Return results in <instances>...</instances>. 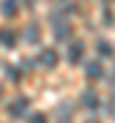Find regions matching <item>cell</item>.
Masks as SVG:
<instances>
[{"label": "cell", "instance_id": "6da1fadb", "mask_svg": "<svg viewBox=\"0 0 115 123\" xmlns=\"http://www.w3.org/2000/svg\"><path fill=\"white\" fill-rule=\"evenodd\" d=\"M27 107H30V98H27V96H19L17 101L8 104V115H11V118H22V115L27 112Z\"/></svg>", "mask_w": 115, "mask_h": 123}, {"label": "cell", "instance_id": "7a4b0ae2", "mask_svg": "<svg viewBox=\"0 0 115 123\" xmlns=\"http://www.w3.org/2000/svg\"><path fill=\"white\" fill-rule=\"evenodd\" d=\"M0 44L6 49H14L17 47V33H14L11 27H3V30H0Z\"/></svg>", "mask_w": 115, "mask_h": 123}, {"label": "cell", "instance_id": "3957f363", "mask_svg": "<svg viewBox=\"0 0 115 123\" xmlns=\"http://www.w3.org/2000/svg\"><path fill=\"white\" fill-rule=\"evenodd\" d=\"M38 60H41L44 68H55L58 66V52H55V49H41V57H38Z\"/></svg>", "mask_w": 115, "mask_h": 123}, {"label": "cell", "instance_id": "277c9868", "mask_svg": "<svg viewBox=\"0 0 115 123\" xmlns=\"http://www.w3.org/2000/svg\"><path fill=\"white\" fill-rule=\"evenodd\" d=\"M82 44H80V41H74V44H71L69 47V63H71V66H77V63H82Z\"/></svg>", "mask_w": 115, "mask_h": 123}, {"label": "cell", "instance_id": "5b68a950", "mask_svg": "<svg viewBox=\"0 0 115 123\" xmlns=\"http://www.w3.org/2000/svg\"><path fill=\"white\" fill-rule=\"evenodd\" d=\"M85 74H88V79H93V82L102 79V63H99V60H90L88 66H85Z\"/></svg>", "mask_w": 115, "mask_h": 123}, {"label": "cell", "instance_id": "8992f818", "mask_svg": "<svg viewBox=\"0 0 115 123\" xmlns=\"http://www.w3.org/2000/svg\"><path fill=\"white\" fill-rule=\"evenodd\" d=\"M0 6H3V8H0V11H3V17H17V14H19L17 0H3Z\"/></svg>", "mask_w": 115, "mask_h": 123}, {"label": "cell", "instance_id": "52a82bcc", "mask_svg": "<svg viewBox=\"0 0 115 123\" xmlns=\"http://www.w3.org/2000/svg\"><path fill=\"white\" fill-rule=\"evenodd\" d=\"M96 104H99L96 93H93V90H88V93H85V107H90V110H93V107H96Z\"/></svg>", "mask_w": 115, "mask_h": 123}, {"label": "cell", "instance_id": "ba28073f", "mask_svg": "<svg viewBox=\"0 0 115 123\" xmlns=\"http://www.w3.org/2000/svg\"><path fill=\"white\" fill-rule=\"evenodd\" d=\"M99 55H107V57H110L112 55V47L107 44V41H99Z\"/></svg>", "mask_w": 115, "mask_h": 123}, {"label": "cell", "instance_id": "9c48e42d", "mask_svg": "<svg viewBox=\"0 0 115 123\" xmlns=\"http://www.w3.org/2000/svg\"><path fill=\"white\" fill-rule=\"evenodd\" d=\"M30 123H47V115L44 112H36V115H30Z\"/></svg>", "mask_w": 115, "mask_h": 123}, {"label": "cell", "instance_id": "30bf717a", "mask_svg": "<svg viewBox=\"0 0 115 123\" xmlns=\"http://www.w3.org/2000/svg\"><path fill=\"white\" fill-rule=\"evenodd\" d=\"M8 77H11V79H22V71H17V68H8Z\"/></svg>", "mask_w": 115, "mask_h": 123}, {"label": "cell", "instance_id": "8fae6325", "mask_svg": "<svg viewBox=\"0 0 115 123\" xmlns=\"http://www.w3.org/2000/svg\"><path fill=\"white\" fill-rule=\"evenodd\" d=\"M90 123H99V120H90Z\"/></svg>", "mask_w": 115, "mask_h": 123}]
</instances>
